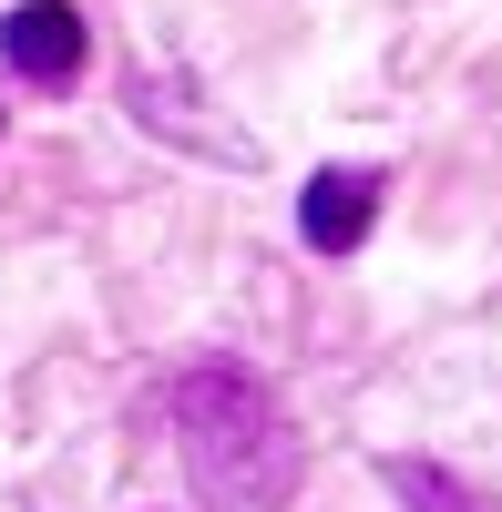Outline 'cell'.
Wrapping results in <instances>:
<instances>
[{
  "label": "cell",
  "instance_id": "6da1fadb",
  "mask_svg": "<svg viewBox=\"0 0 502 512\" xmlns=\"http://www.w3.org/2000/svg\"><path fill=\"white\" fill-rule=\"evenodd\" d=\"M175 441H185V482L205 512H287L308 482V441L287 400L236 359H195L175 379Z\"/></svg>",
  "mask_w": 502,
  "mask_h": 512
},
{
  "label": "cell",
  "instance_id": "7a4b0ae2",
  "mask_svg": "<svg viewBox=\"0 0 502 512\" xmlns=\"http://www.w3.org/2000/svg\"><path fill=\"white\" fill-rule=\"evenodd\" d=\"M82 11L72 0H21L11 21H0V62H11L21 82H41V93H62V82H82Z\"/></svg>",
  "mask_w": 502,
  "mask_h": 512
},
{
  "label": "cell",
  "instance_id": "3957f363",
  "mask_svg": "<svg viewBox=\"0 0 502 512\" xmlns=\"http://www.w3.org/2000/svg\"><path fill=\"white\" fill-rule=\"evenodd\" d=\"M380 195H390L380 164H328V175H308V195H298V236L318 256H349L369 226H380Z\"/></svg>",
  "mask_w": 502,
  "mask_h": 512
},
{
  "label": "cell",
  "instance_id": "277c9868",
  "mask_svg": "<svg viewBox=\"0 0 502 512\" xmlns=\"http://www.w3.org/2000/svg\"><path fill=\"white\" fill-rule=\"evenodd\" d=\"M134 113H144V134L195 144V154H216V164H236V154H246V134L205 123V82H185V72H134Z\"/></svg>",
  "mask_w": 502,
  "mask_h": 512
},
{
  "label": "cell",
  "instance_id": "5b68a950",
  "mask_svg": "<svg viewBox=\"0 0 502 512\" xmlns=\"http://www.w3.org/2000/svg\"><path fill=\"white\" fill-rule=\"evenodd\" d=\"M390 492H400L410 512H482V492H472V482H451L441 461H390Z\"/></svg>",
  "mask_w": 502,
  "mask_h": 512
}]
</instances>
